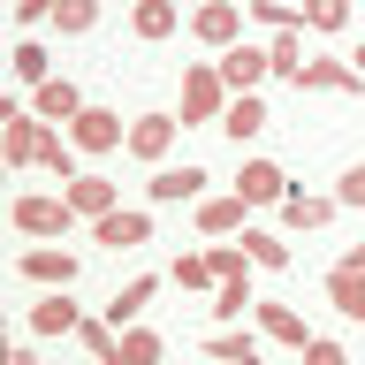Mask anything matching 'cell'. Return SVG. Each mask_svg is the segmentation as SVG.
Here are the masks:
<instances>
[{
    "mask_svg": "<svg viewBox=\"0 0 365 365\" xmlns=\"http://www.w3.org/2000/svg\"><path fill=\"white\" fill-rule=\"evenodd\" d=\"M168 358V342L153 335V327H130V335H122V365H160Z\"/></svg>",
    "mask_w": 365,
    "mask_h": 365,
    "instance_id": "obj_33",
    "label": "cell"
},
{
    "mask_svg": "<svg viewBox=\"0 0 365 365\" xmlns=\"http://www.w3.org/2000/svg\"><path fill=\"white\" fill-rule=\"evenodd\" d=\"M251 228V205L236 198V190H213V198L198 205V236H213V244H228V236H244Z\"/></svg>",
    "mask_w": 365,
    "mask_h": 365,
    "instance_id": "obj_14",
    "label": "cell"
},
{
    "mask_svg": "<svg viewBox=\"0 0 365 365\" xmlns=\"http://www.w3.org/2000/svg\"><path fill=\"white\" fill-rule=\"evenodd\" d=\"M304 23H312V31H342V23H350V8H342V0H312V8H304Z\"/></svg>",
    "mask_w": 365,
    "mask_h": 365,
    "instance_id": "obj_35",
    "label": "cell"
},
{
    "mask_svg": "<svg viewBox=\"0 0 365 365\" xmlns=\"http://www.w3.org/2000/svg\"><path fill=\"white\" fill-rule=\"evenodd\" d=\"M16 274H23V282H38V289H53V297H61V289H76V274H84V259H76L68 244H31V251L16 259Z\"/></svg>",
    "mask_w": 365,
    "mask_h": 365,
    "instance_id": "obj_6",
    "label": "cell"
},
{
    "mask_svg": "<svg viewBox=\"0 0 365 365\" xmlns=\"http://www.w3.org/2000/svg\"><path fill=\"white\" fill-rule=\"evenodd\" d=\"M350 68H358V76H365V46H358V53H350Z\"/></svg>",
    "mask_w": 365,
    "mask_h": 365,
    "instance_id": "obj_41",
    "label": "cell"
},
{
    "mask_svg": "<svg viewBox=\"0 0 365 365\" xmlns=\"http://www.w3.org/2000/svg\"><path fill=\"white\" fill-rule=\"evenodd\" d=\"M68 145H76V153H84V160L130 153V122H122V114H114V107H84V114H76V122H68Z\"/></svg>",
    "mask_w": 365,
    "mask_h": 365,
    "instance_id": "obj_4",
    "label": "cell"
},
{
    "mask_svg": "<svg viewBox=\"0 0 365 365\" xmlns=\"http://www.w3.org/2000/svg\"><path fill=\"white\" fill-rule=\"evenodd\" d=\"M205 259H213V282H251V259H244V244H213Z\"/></svg>",
    "mask_w": 365,
    "mask_h": 365,
    "instance_id": "obj_34",
    "label": "cell"
},
{
    "mask_svg": "<svg viewBox=\"0 0 365 365\" xmlns=\"http://www.w3.org/2000/svg\"><path fill=\"white\" fill-rule=\"evenodd\" d=\"M327 304H335L342 319H358V327H365V274H342V267H327Z\"/></svg>",
    "mask_w": 365,
    "mask_h": 365,
    "instance_id": "obj_26",
    "label": "cell"
},
{
    "mask_svg": "<svg viewBox=\"0 0 365 365\" xmlns=\"http://www.w3.org/2000/svg\"><path fill=\"white\" fill-rule=\"evenodd\" d=\"M236 198H244V205H274V213H282L289 175H282L274 160H244V168H236Z\"/></svg>",
    "mask_w": 365,
    "mask_h": 365,
    "instance_id": "obj_12",
    "label": "cell"
},
{
    "mask_svg": "<svg viewBox=\"0 0 365 365\" xmlns=\"http://www.w3.org/2000/svg\"><path fill=\"white\" fill-rule=\"evenodd\" d=\"M91 23H99V8H91V0H53V31H61V38H84Z\"/></svg>",
    "mask_w": 365,
    "mask_h": 365,
    "instance_id": "obj_31",
    "label": "cell"
},
{
    "mask_svg": "<svg viewBox=\"0 0 365 365\" xmlns=\"http://www.w3.org/2000/svg\"><path fill=\"white\" fill-rule=\"evenodd\" d=\"M8 365H38V350H31V342H16V350H8Z\"/></svg>",
    "mask_w": 365,
    "mask_h": 365,
    "instance_id": "obj_40",
    "label": "cell"
},
{
    "mask_svg": "<svg viewBox=\"0 0 365 365\" xmlns=\"http://www.w3.org/2000/svg\"><path fill=\"white\" fill-rule=\"evenodd\" d=\"M91 244H99V251H137V244H153V213L122 205V213H107V221H91Z\"/></svg>",
    "mask_w": 365,
    "mask_h": 365,
    "instance_id": "obj_13",
    "label": "cell"
},
{
    "mask_svg": "<svg viewBox=\"0 0 365 365\" xmlns=\"http://www.w3.org/2000/svg\"><path fill=\"white\" fill-rule=\"evenodd\" d=\"M0 153H8V168H38L46 122L31 114V99H8V107H0Z\"/></svg>",
    "mask_w": 365,
    "mask_h": 365,
    "instance_id": "obj_3",
    "label": "cell"
},
{
    "mask_svg": "<svg viewBox=\"0 0 365 365\" xmlns=\"http://www.w3.org/2000/svg\"><path fill=\"white\" fill-rule=\"evenodd\" d=\"M342 205H335V190H289L282 198V228H297V236H312V228H327Z\"/></svg>",
    "mask_w": 365,
    "mask_h": 365,
    "instance_id": "obj_16",
    "label": "cell"
},
{
    "mask_svg": "<svg viewBox=\"0 0 365 365\" xmlns=\"http://www.w3.org/2000/svg\"><path fill=\"white\" fill-rule=\"evenodd\" d=\"M61 198H68V213H76V221H107V213H122V182H107L99 168H84Z\"/></svg>",
    "mask_w": 365,
    "mask_h": 365,
    "instance_id": "obj_10",
    "label": "cell"
},
{
    "mask_svg": "<svg viewBox=\"0 0 365 365\" xmlns=\"http://www.w3.org/2000/svg\"><path fill=\"white\" fill-rule=\"evenodd\" d=\"M168 282H175V289H221V282H213V259H205V251H182L175 267H168Z\"/></svg>",
    "mask_w": 365,
    "mask_h": 365,
    "instance_id": "obj_30",
    "label": "cell"
},
{
    "mask_svg": "<svg viewBox=\"0 0 365 365\" xmlns=\"http://www.w3.org/2000/svg\"><path fill=\"white\" fill-rule=\"evenodd\" d=\"M244 16L251 8H236V0H205V8H190V38L221 61L228 46H244Z\"/></svg>",
    "mask_w": 365,
    "mask_h": 365,
    "instance_id": "obj_5",
    "label": "cell"
},
{
    "mask_svg": "<svg viewBox=\"0 0 365 365\" xmlns=\"http://www.w3.org/2000/svg\"><path fill=\"white\" fill-rule=\"evenodd\" d=\"M8 68H16V84H31V91H46V84H53V53H46L38 38H16Z\"/></svg>",
    "mask_w": 365,
    "mask_h": 365,
    "instance_id": "obj_23",
    "label": "cell"
},
{
    "mask_svg": "<svg viewBox=\"0 0 365 365\" xmlns=\"http://www.w3.org/2000/svg\"><path fill=\"white\" fill-rule=\"evenodd\" d=\"M259 342L267 335H251V327H213L205 335V358L213 365H259Z\"/></svg>",
    "mask_w": 365,
    "mask_h": 365,
    "instance_id": "obj_21",
    "label": "cell"
},
{
    "mask_svg": "<svg viewBox=\"0 0 365 365\" xmlns=\"http://www.w3.org/2000/svg\"><path fill=\"white\" fill-rule=\"evenodd\" d=\"M153 297H160V274H137V282H122V289H114L107 304H99V319H107L114 335H130V327H145Z\"/></svg>",
    "mask_w": 365,
    "mask_h": 365,
    "instance_id": "obj_8",
    "label": "cell"
},
{
    "mask_svg": "<svg viewBox=\"0 0 365 365\" xmlns=\"http://www.w3.org/2000/svg\"><path fill=\"white\" fill-rule=\"evenodd\" d=\"M205 312L221 319V327H244V312H259V297H251V282H221V289H213V304H205Z\"/></svg>",
    "mask_w": 365,
    "mask_h": 365,
    "instance_id": "obj_28",
    "label": "cell"
},
{
    "mask_svg": "<svg viewBox=\"0 0 365 365\" xmlns=\"http://www.w3.org/2000/svg\"><path fill=\"white\" fill-rule=\"evenodd\" d=\"M274 114H267V99L251 91V99H228V114H221V137H236V145H251V137L267 130Z\"/></svg>",
    "mask_w": 365,
    "mask_h": 365,
    "instance_id": "obj_22",
    "label": "cell"
},
{
    "mask_svg": "<svg viewBox=\"0 0 365 365\" xmlns=\"http://www.w3.org/2000/svg\"><path fill=\"white\" fill-rule=\"evenodd\" d=\"M175 122H182V114H137V122H130V160L168 168V153H175Z\"/></svg>",
    "mask_w": 365,
    "mask_h": 365,
    "instance_id": "obj_11",
    "label": "cell"
},
{
    "mask_svg": "<svg viewBox=\"0 0 365 365\" xmlns=\"http://www.w3.org/2000/svg\"><path fill=\"white\" fill-rule=\"evenodd\" d=\"M205 182H213L205 168H190V160L175 168V160H168V168H153V182H145V198H153V205H205V198H213Z\"/></svg>",
    "mask_w": 365,
    "mask_h": 365,
    "instance_id": "obj_7",
    "label": "cell"
},
{
    "mask_svg": "<svg viewBox=\"0 0 365 365\" xmlns=\"http://www.w3.org/2000/svg\"><path fill=\"white\" fill-rule=\"evenodd\" d=\"M304 365H350V350L327 342V335H312V342H304Z\"/></svg>",
    "mask_w": 365,
    "mask_h": 365,
    "instance_id": "obj_37",
    "label": "cell"
},
{
    "mask_svg": "<svg viewBox=\"0 0 365 365\" xmlns=\"http://www.w3.org/2000/svg\"><path fill=\"white\" fill-rule=\"evenodd\" d=\"M8 221H16V236H38V244H61L68 228H76V213H68L61 190H23L16 205H8Z\"/></svg>",
    "mask_w": 365,
    "mask_h": 365,
    "instance_id": "obj_1",
    "label": "cell"
},
{
    "mask_svg": "<svg viewBox=\"0 0 365 365\" xmlns=\"http://www.w3.org/2000/svg\"><path fill=\"white\" fill-rule=\"evenodd\" d=\"M76 342H84L91 365H122V335H114L107 319H84V327H76Z\"/></svg>",
    "mask_w": 365,
    "mask_h": 365,
    "instance_id": "obj_29",
    "label": "cell"
},
{
    "mask_svg": "<svg viewBox=\"0 0 365 365\" xmlns=\"http://www.w3.org/2000/svg\"><path fill=\"white\" fill-rule=\"evenodd\" d=\"M221 114H228L221 68H213V61H190V68H182V130H198V122H213V130H221Z\"/></svg>",
    "mask_w": 365,
    "mask_h": 365,
    "instance_id": "obj_2",
    "label": "cell"
},
{
    "mask_svg": "<svg viewBox=\"0 0 365 365\" xmlns=\"http://www.w3.org/2000/svg\"><path fill=\"white\" fill-rule=\"evenodd\" d=\"M213 68H221V84H228V99H251V91H259V84H267V76H274V61H267V46H228V53H221V61H213Z\"/></svg>",
    "mask_w": 365,
    "mask_h": 365,
    "instance_id": "obj_9",
    "label": "cell"
},
{
    "mask_svg": "<svg viewBox=\"0 0 365 365\" xmlns=\"http://www.w3.org/2000/svg\"><path fill=\"white\" fill-rule=\"evenodd\" d=\"M84 107H91V99H84V91H76V84H68V76H53V84H46V91H31V114H38L46 130H68V122H76V114H84Z\"/></svg>",
    "mask_w": 365,
    "mask_h": 365,
    "instance_id": "obj_15",
    "label": "cell"
},
{
    "mask_svg": "<svg viewBox=\"0 0 365 365\" xmlns=\"http://www.w3.org/2000/svg\"><path fill=\"white\" fill-rule=\"evenodd\" d=\"M251 319H259V335H267V342H289L297 358H304V342H312V327H304V312H297V304H259Z\"/></svg>",
    "mask_w": 365,
    "mask_h": 365,
    "instance_id": "obj_20",
    "label": "cell"
},
{
    "mask_svg": "<svg viewBox=\"0 0 365 365\" xmlns=\"http://www.w3.org/2000/svg\"><path fill=\"white\" fill-rule=\"evenodd\" d=\"M267 61H274V76L304 84V61H312V53H304V31H274V38H267Z\"/></svg>",
    "mask_w": 365,
    "mask_h": 365,
    "instance_id": "obj_24",
    "label": "cell"
},
{
    "mask_svg": "<svg viewBox=\"0 0 365 365\" xmlns=\"http://www.w3.org/2000/svg\"><path fill=\"white\" fill-rule=\"evenodd\" d=\"M76 160H84V153L68 145V130H46V153H38V168H46V175H53V182H61V190H68V182H76V175H84Z\"/></svg>",
    "mask_w": 365,
    "mask_h": 365,
    "instance_id": "obj_25",
    "label": "cell"
},
{
    "mask_svg": "<svg viewBox=\"0 0 365 365\" xmlns=\"http://www.w3.org/2000/svg\"><path fill=\"white\" fill-rule=\"evenodd\" d=\"M16 23H23V31H38V23H53V8H46V0H23Z\"/></svg>",
    "mask_w": 365,
    "mask_h": 365,
    "instance_id": "obj_38",
    "label": "cell"
},
{
    "mask_svg": "<svg viewBox=\"0 0 365 365\" xmlns=\"http://www.w3.org/2000/svg\"><path fill=\"white\" fill-rule=\"evenodd\" d=\"M130 31H137V46H160V38H175V31H182V8H175V0H137V8H130Z\"/></svg>",
    "mask_w": 365,
    "mask_h": 365,
    "instance_id": "obj_18",
    "label": "cell"
},
{
    "mask_svg": "<svg viewBox=\"0 0 365 365\" xmlns=\"http://www.w3.org/2000/svg\"><path fill=\"white\" fill-rule=\"evenodd\" d=\"M297 91H365V76L350 68V53H312L304 61V84Z\"/></svg>",
    "mask_w": 365,
    "mask_h": 365,
    "instance_id": "obj_17",
    "label": "cell"
},
{
    "mask_svg": "<svg viewBox=\"0 0 365 365\" xmlns=\"http://www.w3.org/2000/svg\"><path fill=\"white\" fill-rule=\"evenodd\" d=\"M251 23H259V31H304V8H282V0H251Z\"/></svg>",
    "mask_w": 365,
    "mask_h": 365,
    "instance_id": "obj_32",
    "label": "cell"
},
{
    "mask_svg": "<svg viewBox=\"0 0 365 365\" xmlns=\"http://www.w3.org/2000/svg\"><path fill=\"white\" fill-rule=\"evenodd\" d=\"M335 267H342V274H365V244H350V251L335 259Z\"/></svg>",
    "mask_w": 365,
    "mask_h": 365,
    "instance_id": "obj_39",
    "label": "cell"
},
{
    "mask_svg": "<svg viewBox=\"0 0 365 365\" xmlns=\"http://www.w3.org/2000/svg\"><path fill=\"white\" fill-rule=\"evenodd\" d=\"M335 205H358V213H365V160H358V168H342V182H335Z\"/></svg>",
    "mask_w": 365,
    "mask_h": 365,
    "instance_id": "obj_36",
    "label": "cell"
},
{
    "mask_svg": "<svg viewBox=\"0 0 365 365\" xmlns=\"http://www.w3.org/2000/svg\"><path fill=\"white\" fill-rule=\"evenodd\" d=\"M236 244H244V259H251V267H267V274H282V267H289V244H282L274 228H244Z\"/></svg>",
    "mask_w": 365,
    "mask_h": 365,
    "instance_id": "obj_27",
    "label": "cell"
},
{
    "mask_svg": "<svg viewBox=\"0 0 365 365\" xmlns=\"http://www.w3.org/2000/svg\"><path fill=\"white\" fill-rule=\"evenodd\" d=\"M84 304H68V289L61 297H46V304H31V335H38V342H53V335H76V327H84Z\"/></svg>",
    "mask_w": 365,
    "mask_h": 365,
    "instance_id": "obj_19",
    "label": "cell"
}]
</instances>
